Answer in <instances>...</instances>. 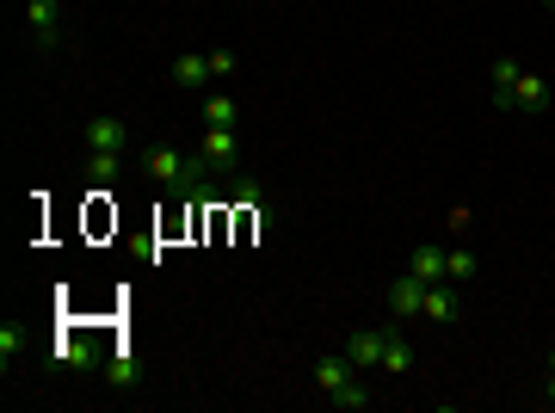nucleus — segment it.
I'll list each match as a JSON object with an SVG mask.
<instances>
[{"mask_svg": "<svg viewBox=\"0 0 555 413\" xmlns=\"http://www.w3.org/2000/svg\"><path fill=\"white\" fill-rule=\"evenodd\" d=\"M383 370H389V377H407V370H414V346H407L401 333H389V346H383Z\"/></svg>", "mask_w": 555, "mask_h": 413, "instance_id": "16", "label": "nucleus"}, {"mask_svg": "<svg viewBox=\"0 0 555 413\" xmlns=\"http://www.w3.org/2000/svg\"><path fill=\"white\" fill-rule=\"evenodd\" d=\"M549 7H555V0H549Z\"/></svg>", "mask_w": 555, "mask_h": 413, "instance_id": "23", "label": "nucleus"}, {"mask_svg": "<svg viewBox=\"0 0 555 413\" xmlns=\"http://www.w3.org/2000/svg\"><path fill=\"white\" fill-rule=\"evenodd\" d=\"M210 74H216V81H229V74H235V50H210Z\"/></svg>", "mask_w": 555, "mask_h": 413, "instance_id": "21", "label": "nucleus"}, {"mask_svg": "<svg viewBox=\"0 0 555 413\" xmlns=\"http://www.w3.org/2000/svg\"><path fill=\"white\" fill-rule=\"evenodd\" d=\"M235 118H241V105H235V99H204V124L235 130Z\"/></svg>", "mask_w": 555, "mask_h": 413, "instance_id": "17", "label": "nucleus"}, {"mask_svg": "<svg viewBox=\"0 0 555 413\" xmlns=\"http://www.w3.org/2000/svg\"><path fill=\"white\" fill-rule=\"evenodd\" d=\"M327 401H333V407H346V413H364V407H370V395H364V383H358V377H352L340 395H327Z\"/></svg>", "mask_w": 555, "mask_h": 413, "instance_id": "19", "label": "nucleus"}, {"mask_svg": "<svg viewBox=\"0 0 555 413\" xmlns=\"http://www.w3.org/2000/svg\"><path fill=\"white\" fill-rule=\"evenodd\" d=\"M549 105V81H543V74H518V87H512V111H543Z\"/></svg>", "mask_w": 555, "mask_h": 413, "instance_id": "10", "label": "nucleus"}, {"mask_svg": "<svg viewBox=\"0 0 555 413\" xmlns=\"http://www.w3.org/2000/svg\"><path fill=\"white\" fill-rule=\"evenodd\" d=\"M420 309H426V284H420L414 272L395 278V284H389V315H395V321H414Z\"/></svg>", "mask_w": 555, "mask_h": 413, "instance_id": "5", "label": "nucleus"}, {"mask_svg": "<svg viewBox=\"0 0 555 413\" xmlns=\"http://www.w3.org/2000/svg\"><path fill=\"white\" fill-rule=\"evenodd\" d=\"M118 173H124V155H87V185L93 192H111Z\"/></svg>", "mask_w": 555, "mask_h": 413, "instance_id": "11", "label": "nucleus"}, {"mask_svg": "<svg viewBox=\"0 0 555 413\" xmlns=\"http://www.w3.org/2000/svg\"><path fill=\"white\" fill-rule=\"evenodd\" d=\"M407 272H414L420 284H438L444 278V247H414V266Z\"/></svg>", "mask_w": 555, "mask_h": 413, "instance_id": "15", "label": "nucleus"}, {"mask_svg": "<svg viewBox=\"0 0 555 413\" xmlns=\"http://www.w3.org/2000/svg\"><path fill=\"white\" fill-rule=\"evenodd\" d=\"M93 364V346L81 340V333H68V340L56 346V370H87Z\"/></svg>", "mask_w": 555, "mask_h": 413, "instance_id": "14", "label": "nucleus"}, {"mask_svg": "<svg viewBox=\"0 0 555 413\" xmlns=\"http://www.w3.org/2000/svg\"><path fill=\"white\" fill-rule=\"evenodd\" d=\"M13 352H19V327L0 321V364H7V370H13Z\"/></svg>", "mask_w": 555, "mask_h": 413, "instance_id": "20", "label": "nucleus"}, {"mask_svg": "<svg viewBox=\"0 0 555 413\" xmlns=\"http://www.w3.org/2000/svg\"><path fill=\"white\" fill-rule=\"evenodd\" d=\"M444 278H451V284H475L481 278V259L469 247H451V253H444Z\"/></svg>", "mask_w": 555, "mask_h": 413, "instance_id": "12", "label": "nucleus"}, {"mask_svg": "<svg viewBox=\"0 0 555 413\" xmlns=\"http://www.w3.org/2000/svg\"><path fill=\"white\" fill-rule=\"evenodd\" d=\"M142 173L161 185L167 198H210V167H204V155H179V148H148L142 155Z\"/></svg>", "mask_w": 555, "mask_h": 413, "instance_id": "1", "label": "nucleus"}, {"mask_svg": "<svg viewBox=\"0 0 555 413\" xmlns=\"http://www.w3.org/2000/svg\"><path fill=\"white\" fill-rule=\"evenodd\" d=\"M518 74H525L518 62H494V68H488V81H494V105H500V111H512V87H518Z\"/></svg>", "mask_w": 555, "mask_h": 413, "instance_id": "13", "label": "nucleus"}, {"mask_svg": "<svg viewBox=\"0 0 555 413\" xmlns=\"http://www.w3.org/2000/svg\"><path fill=\"white\" fill-rule=\"evenodd\" d=\"M420 315L444 327V321L457 315V284H451V278H438V284H426V309H420Z\"/></svg>", "mask_w": 555, "mask_h": 413, "instance_id": "9", "label": "nucleus"}, {"mask_svg": "<svg viewBox=\"0 0 555 413\" xmlns=\"http://www.w3.org/2000/svg\"><path fill=\"white\" fill-rule=\"evenodd\" d=\"M198 155H204V167H210V173H235V167H241V136H235V130L204 124V148H198Z\"/></svg>", "mask_w": 555, "mask_h": 413, "instance_id": "3", "label": "nucleus"}, {"mask_svg": "<svg viewBox=\"0 0 555 413\" xmlns=\"http://www.w3.org/2000/svg\"><path fill=\"white\" fill-rule=\"evenodd\" d=\"M173 87H179V93H204V87H210V56H198V50L173 56Z\"/></svg>", "mask_w": 555, "mask_h": 413, "instance_id": "6", "label": "nucleus"}, {"mask_svg": "<svg viewBox=\"0 0 555 413\" xmlns=\"http://www.w3.org/2000/svg\"><path fill=\"white\" fill-rule=\"evenodd\" d=\"M105 377L118 383V389H130V383H136V358H130V352L118 346V352H111V364H105Z\"/></svg>", "mask_w": 555, "mask_h": 413, "instance_id": "18", "label": "nucleus"}, {"mask_svg": "<svg viewBox=\"0 0 555 413\" xmlns=\"http://www.w3.org/2000/svg\"><path fill=\"white\" fill-rule=\"evenodd\" d=\"M81 142H87V155H124V148H130V124L111 118V111H99V118L81 124Z\"/></svg>", "mask_w": 555, "mask_h": 413, "instance_id": "2", "label": "nucleus"}, {"mask_svg": "<svg viewBox=\"0 0 555 413\" xmlns=\"http://www.w3.org/2000/svg\"><path fill=\"white\" fill-rule=\"evenodd\" d=\"M549 401H555V358H549Z\"/></svg>", "mask_w": 555, "mask_h": 413, "instance_id": "22", "label": "nucleus"}, {"mask_svg": "<svg viewBox=\"0 0 555 413\" xmlns=\"http://www.w3.org/2000/svg\"><path fill=\"white\" fill-rule=\"evenodd\" d=\"M25 25H31V44L37 50H62V13H56V0H25Z\"/></svg>", "mask_w": 555, "mask_h": 413, "instance_id": "4", "label": "nucleus"}, {"mask_svg": "<svg viewBox=\"0 0 555 413\" xmlns=\"http://www.w3.org/2000/svg\"><path fill=\"white\" fill-rule=\"evenodd\" d=\"M383 346H389V333H370V327H358L340 352L352 358V370H370V364H383Z\"/></svg>", "mask_w": 555, "mask_h": 413, "instance_id": "7", "label": "nucleus"}, {"mask_svg": "<svg viewBox=\"0 0 555 413\" xmlns=\"http://www.w3.org/2000/svg\"><path fill=\"white\" fill-rule=\"evenodd\" d=\"M346 383H352V358H346V352H327V358L315 364V389H321V395H340Z\"/></svg>", "mask_w": 555, "mask_h": 413, "instance_id": "8", "label": "nucleus"}]
</instances>
